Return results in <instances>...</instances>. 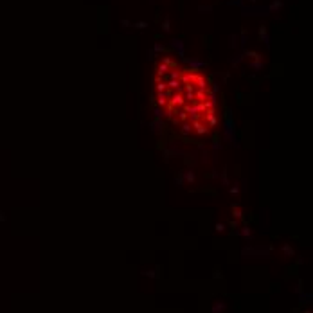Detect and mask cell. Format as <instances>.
Returning <instances> with one entry per match:
<instances>
[{
    "instance_id": "11",
    "label": "cell",
    "mask_w": 313,
    "mask_h": 313,
    "mask_svg": "<svg viewBox=\"0 0 313 313\" xmlns=\"http://www.w3.org/2000/svg\"><path fill=\"white\" fill-rule=\"evenodd\" d=\"M304 313H311V311H304Z\"/></svg>"
},
{
    "instance_id": "6",
    "label": "cell",
    "mask_w": 313,
    "mask_h": 313,
    "mask_svg": "<svg viewBox=\"0 0 313 313\" xmlns=\"http://www.w3.org/2000/svg\"><path fill=\"white\" fill-rule=\"evenodd\" d=\"M281 6H283V2H279V0H277V2H272V6H270V9H279Z\"/></svg>"
},
{
    "instance_id": "8",
    "label": "cell",
    "mask_w": 313,
    "mask_h": 313,
    "mask_svg": "<svg viewBox=\"0 0 313 313\" xmlns=\"http://www.w3.org/2000/svg\"><path fill=\"white\" fill-rule=\"evenodd\" d=\"M162 29H164V31H169V20H168V18L164 20V24H162Z\"/></svg>"
},
{
    "instance_id": "1",
    "label": "cell",
    "mask_w": 313,
    "mask_h": 313,
    "mask_svg": "<svg viewBox=\"0 0 313 313\" xmlns=\"http://www.w3.org/2000/svg\"><path fill=\"white\" fill-rule=\"evenodd\" d=\"M283 252H284V254H286V255H290V257H292V255H293V248H290V247H288V245H283Z\"/></svg>"
},
{
    "instance_id": "7",
    "label": "cell",
    "mask_w": 313,
    "mask_h": 313,
    "mask_svg": "<svg viewBox=\"0 0 313 313\" xmlns=\"http://www.w3.org/2000/svg\"><path fill=\"white\" fill-rule=\"evenodd\" d=\"M164 65H169V67H176V63H173L169 58H164Z\"/></svg>"
},
{
    "instance_id": "9",
    "label": "cell",
    "mask_w": 313,
    "mask_h": 313,
    "mask_svg": "<svg viewBox=\"0 0 313 313\" xmlns=\"http://www.w3.org/2000/svg\"><path fill=\"white\" fill-rule=\"evenodd\" d=\"M223 229H225V227H223V225H221V223H218V225H216V230H218V232H221V230H223Z\"/></svg>"
},
{
    "instance_id": "4",
    "label": "cell",
    "mask_w": 313,
    "mask_h": 313,
    "mask_svg": "<svg viewBox=\"0 0 313 313\" xmlns=\"http://www.w3.org/2000/svg\"><path fill=\"white\" fill-rule=\"evenodd\" d=\"M247 56H248V58H257V60L261 58V56L257 54V52H255V50H248V52H247Z\"/></svg>"
},
{
    "instance_id": "5",
    "label": "cell",
    "mask_w": 313,
    "mask_h": 313,
    "mask_svg": "<svg viewBox=\"0 0 313 313\" xmlns=\"http://www.w3.org/2000/svg\"><path fill=\"white\" fill-rule=\"evenodd\" d=\"M133 27H137V29H144V27H148V24H146V22H137V24H133Z\"/></svg>"
},
{
    "instance_id": "10",
    "label": "cell",
    "mask_w": 313,
    "mask_h": 313,
    "mask_svg": "<svg viewBox=\"0 0 313 313\" xmlns=\"http://www.w3.org/2000/svg\"><path fill=\"white\" fill-rule=\"evenodd\" d=\"M121 24H123V25H124V27H130V25H131V24H130V22H128V20H123V22H121Z\"/></svg>"
},
{
    "instance_id": "3",
    "label": "cell",
    "mask_w": 313,
    "mask_h": 313,
    "mask_svg": "<svg viewBox=\"0 0 313 313\" xmlns=\"http://www.w3.org/2000/svg\"><path fill=\"white\" fill-rule=\"evenodd\" d=\"M259 36H261V40L266 41V31H265V27H259Z\"/></svg>"
},
{
    "instance_id": "2",
    "label": "cell",
    "mask_w": 313,
    "mask_h": 313,
    "mask_svg": "<svg viewBox=\"0 0 313 313\" xmlns=\"http://www.w3.org/2000/svg\"><path fill=\"white\" fill-rule=\"evenodd\" d=\"M166 70H168V65H164V63H162V65H159V76H164V74H166Z\"/></svg>"
}]
</instances>
